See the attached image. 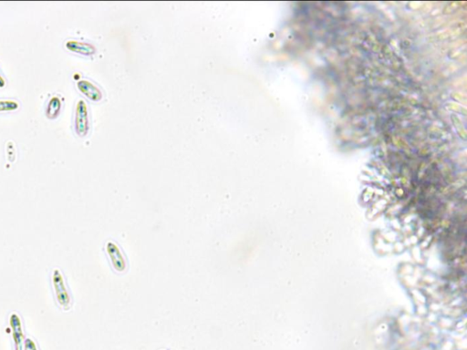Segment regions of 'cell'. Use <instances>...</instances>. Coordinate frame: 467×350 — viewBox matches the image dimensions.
I'll return each instance as SVG.
<instances>
[{
  "mask_svg": "<svg viewBox=\"0 0 467 350\" xmlns=\"http://www.w3.org/2000/svg\"><path fill=\"white\" fill-rule=\"evenodd\" d=\"M105 249L114 270L118 273L124 272L127 268L126 260L123 256L120 247L114 242L109 241L106 243Z\"/></svg>",
  "mask_w": 467,
  "mask_h": 350,
  "instance_id": "cell-2",
  "label": "cell"
},
{
  "mask_svg": "<svg viewBox=\"0 0 467 350\" xmlns=\"http://www.w3.org/2000/svg\"><path fill=\"white\" fill-rule=\"evenodd\" d=\"M75 131L80 137L85 136L89 131V118L87 106L83 101H80L76 107Z\"/></svg>",
  "mask_w": 467,
  "mask_h": 350,
  "instance_id": "cell-3",
  "label": "cell"
},
{
  "mask_svg": "<svg viewBox=\"0 0 467 350\" xmlns=\"http://www.w3.org/2000/svg\"><path fill=\"white\" fill-rule=\"evenodd\" d=\"M51 281L58 305L64 310H68L71 306V297L66 287L63 275L59 269H54Z\"/></svg>",
  "mask_w": 467,
  "mask_h": 350,
  "instance_id": "cell-1",
  "label": "cell"
},
{
  "mask_svg": "<svg viewBox=\"0 0 467 350\" xmlns=\"http://www.w3.org/2000/svg\"><path fill=\"white\" fill-rule=\"evenodd\" d=\"M24 350H38V347L34 341L30 338H27L24 341Z\"/></svg>",
  "mask_w": 467,
  "mask_h": 350,
  "instance_id": "cell-9",
  "label": "cell"
},
{
  "mask_svg": "<svg viewBox=\"0 0 467 350\" xmlns=\"http://www.w3.org/2000/svg\"><path fill=\"white\" fill-rule=\"evenodd\" d=\"M20 107L15 101H0V112H13Z\"/></svg>",
  "mask_w": 467,
  "mask_h": 350,
  "instance_id": "cell-8",
  "label": "cell"
},
{
  "mask_svg": "<svg viewBox=\"0 0 467 350\" xmlns=\"http://www.w3.org/2000/svg\"><path fill=\"white\" fill-rule=\"evenodd\" d=\"M79 91L89 98L93 102H99L102 98V93L94 84L90 82L89 80H79L77 83Z\"/></svg>",
  "mask_w": 467,
  "mask_h": 350,
  "instance_id": "cell-5",
  "label": "cell"
},
{
  "mask_svg": "<svg viewBox=\"0 0 467 350\" xmlns=\"http://www.w3.org/2000/svg\"><path fill=\"white\" fill-rule=\"evenodd\" d=\"M5 86V79L0 76V88Z\"/></svg>",
  "mask_w": 467,
  "mask_h": 350,
  "instance_id": "cell-10",
  "label": "cell"
},
{
  "mask_svg": "<svg viewBox=\"0 0 467 350\" xmlns=\"http://www.w3.org/2000/svg\"><path fill=\"white\" fill-rule=\"evenodd\" d=\"M60 109H61V101L58 99V97L51 98L47 107L46 115L50 120L56 119L60 112Z\"/></svg>",
  "mask_w": 467,
  "mask_h": 350,
  "instance_id": "cell-7",
  "label": "cell"
},
{
  "mask_svg": "<svg viewBox=\"0 0 467 350\" xmlns=\"http://www.w3.org/2000/svg\"><path fill=\"white\" fill-rule=\"evenodd\" d=\"M66 48L75 53L82 54V55H93L95 53L96 49L91 44L80 42L76 40H68L66 43Z\"/></svg>",
  "mask_w": 467,
  "mask_h": 350,
  "instance_id": "cell-6",
  "label": "cell"
},
{
  "mask_svg": "<svg viewBox=\"0 0 467 350\" xmlns=\"http://www.w3.org/2000/svg\"><path fill=\"white\" fill-rule=\"evenodd\" d=\"M10 325L12 336L14 340L16 350L24 349V334L22 329V323L18 314H11L10 317Z\"/></svg>",
  "mask_w": 467,
  "mask_h": 350,
  "instance_id": "cell-4",
  "label": "cell"
}]
</instances>
